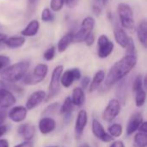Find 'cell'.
I'll use <instances>...</instances> for the list:
<instances>
[{"instance_id":"obj_1","label":"cell","mask_w":147,"mask_h":147,"mask_svg":"<svg viewBox=\"0 0 147 147\" xmlns=\"http://www.w3.org/2000/svg\"><path fill=\"white\" fill-rule=\"evenodd\" d=\"M137 62L138 57L136 55L126 54L125 56L115 62V64L110 68L107 76H105L104 88L108 90L121 80L126 78L132 69L134 68Z\"/></svg>"},{"instance_id":"obj_2","label":"cell","mask_w":147,"mask_h":147,"mask_svg":"<svg viewBox=\"0 0 147 147\" xmlns=\"http://www.w3.org/2000/svg\"><path fill=\"white\" fill-rule=\"evenodd\" d=\"M30 63L28 61H21L12 65H9L0 71V77L9 82L15 83L21 81L28 73Z\"/></svg>"},{"instance_id":"obj_3","label":"cell","mask_w":147,"mask_h":147,"mask_svg":"<svg viewBox=\"0 0 147 147\" xmlns=\"http://www.w3.org/2000/svg\"><path fill=\"white\" fill-rule=\"evenodd\" d=\"M117 14L120 18L121 26L124 29L133 31L134 29V11L131 6L126 3H121L117 5Z\"/></svg>"},{"instance_id":"obj_4","label":"cell","mask_w":147,"mask_h":147,"mask_svg":"<svg viewBox=\"0 0 147 147\" xmlns=\"http://www.w3.org/2000/svg\"><path fill=\"white\" fill-rule=\"evenodd\" d=\"M63 71H64V67L62 65L56 66L53 70L50 79V83L48 86V91L45 101H49L59 94L60 90V76Z\"/></svg>"},{"instance_id":"obj_5","label":"cell","mask_w":147,"mask_h":147,"mask_svg":"<svg viewBox=\"0 0 147 147\" xmlns=\"http://www.w3.org/2000/svg\"><path fill=\"white\" fill-rule=\"evenodd\" d=\"M96 25V20L92 16H87L83 19L80 29L78 32L74 33V42H83L85 38L93 32Z\"/></svg>"},{"instance_id":"obj_6","label":"cell","mask_w":147,"mask_h":147,"mask_svg":"<svg viewBox=\"0 0 147 147\" xmlns=\"http://www.w3.org/2000/svg\"><path fill=\"white\" fill-rule=\"evenodd\" d=\"M114 42L106 35H101L97 40V55L101 59L109 57L114 51Z\"/></svg>"},{"instance_id":"obj_7","label":"cell","mask_w":147,"mask_h":147,"mask_svg":"<svg viewBox=\"0 0 147 147\" xmlns=\"http://www.w3.org/2000/svg\"><path fill=\"white\" fill-rule=\"evenodd\" d=\"M121 102L118 101V99L110 100L102 113L103 120L107 122H112L121 113Z\"/></svg>"},{"instance_id":"obj_8","label":"cell","mask_w":147,"mask_h":147,"mask_svg":"<svg viewBox=\"0 0 147 147\" xmlns=\"http://www.w3.org/2000/svg\"><path fill=\"white\" fill-rule=\"evenodd\" d=\"M81 77H82V74L79 68H69L62 72L60 76V85H62L65 88H68L73 84L74 81L80 80Z\"/></svg>"},{"instance_id":"obj_9","label":"cell","mask_w":147,"mask_h":147,"mask_svg":"<svg viewBox=\"0 0 147 147\" xmlns=\"http://www.w3.org/2000/svg\"><path fill=\"white\" fill-rule=\"evenodd\" d=\"M92 133L94 136L104 143H110L114 141V138L108 133H106L103 126L96 119L92 120Z\"/></svg>"},{"instance_id":"obj_10","label":"cell","mask_w":147,"mask_h":147,"mask_svg":"<svg viewBox=\"0 0 147 147\" xmlns=\"http://www.w3.org/2000/svg\"><path fill=\"white\" fill-rule=\"evenodd\" d=\"M88 114L85 110H80L78 113L75 122V138L79 139L84 133V131L87 126Z\"/></svg>"},{"instance_id":"obj_11","label":"cell","mask_w":147,"mask_h":147,"mask_svg":"<svg viewBox=\"0 0 147 147\" xmlns=\"http://www.w3.org/2000/svg\"><path fill=\"white\" fill-rule=\"evenodd\" d=\"M47 96V93L43 90H37L34 92L26 101V108L28 110H33L37 107L40 103L45 101Z\"/></svg>"},{"instance_id":"obj_12","label":"cell","mask_w":147,"mask_h":147,"mask_svg":"<svg viewBox=\"0 0 147 147\" xmlns=\"http://www.w3.org/2000/svg\"><path fill=\"white\" fill-rule=\"evenodd\" d=\"M16 102V99L13 93L7 88H0V107L9 108L13 107Z\"/></svg>"},{"instance_id":"obj_13","label":"cell","mask_w":147,"mask_h":147,"mask_svg":"<svg viewBox=\"0 0 147 147\" xmlns=\"http://www.w3.org/2000/svg\"><path fill=\"white\" fill-rule=\"evenodd\" d=\"M28 114V109L25 107L22 106H16L13 107L9 112L8 113V116L15 123H20L22 122Z\"/></svg>"},{"instance_id":"obj_14","label":"cell","mask_w":147,"mask_h":147,"mask_svg":"<svg viewBox=\"0 0 147 147\" xmlns=\"http://www.w3.org/2000/svg\"><path fill=\"white\" fill-rule=\"evenodd\" d=\"M144 121L143 116L141 113H134L129 118L127 126V136H130L134 134L136 131H138L140 124Z\"/></svg>"},{"instance_id":"obj_15","label":"cell","mask_w":147,"mask_h":147,"mask_svg":"<svg viewBox=\"0 0 147 147\" xmlns=\"http://www.w3.org/2000/svg\"><path fill=\"white\" fill-rule=\"evenodd\" d=\"M56 127V122L51 117H43L40 120L38 128L40 133L42 134H48L52 133Z\"/></svg>"},{"instance_id":"obj_16","label":"cell","mask_w":147,"mask_h":147,"mask_svg":"<svg viewBox=\"0 0 147 147\" xmlns=\"http://www.w3.org/2000/svg\"><path fill=\"white\" fill-rule=\"evenodd\" d=\"M105 76H106V74H105V72L103 70H102V69L98 70L94 75L93 79L90 80V83L89 85V92L93 93L96 90H97L101 87L102 83L104 81Z\"/></svg>"},{"instance_id":"obj_17","label":"cell","mask_w":147,"mask_h":147,"mask_svg":"<svg viewBox=\"0 0 147 147\" xmlns=\"http://www.w3.org/2000/svg\"><path fill=\"white\" fill-rule=\"evenodd\" d=\"M17 133L24 139V140H31L35 134V127L28 123H24L19 126Z\"/></svg>"},{"instance_id":"obj_18","label":"cell","mask_w":147,"mask_h":147,"mask_svg":"<svg viewBox=\"0 0 147 147\" xmlns=\"http://www.w3.org/2000/svg\"><path fill=\"white\" fill-rule=\"evenodd\" d=\"M40 29V22L38 20H31L27 26L21 31V35L22 36L32 37L38 34Z\"/></svg>"},{"instance_id":"obj_19","label":"cell","mask_w":147,"mask_h":147,"mask_svg":"<svg viewBox=\"0 0 147 147\" xmlns=\"http://www.w3.org/2000/svg\"><path fill=\"white\" fill-rule=\"evenodd\" d=\"M71 101L74 106L76 107H82L85 102V94L84 89L80 87L75 88L72 91L71 94Z\"/></svg>"},{"instance_id":"obj_20","label":"cell","mask_w":147,"mask_h":147,"mask_svg":"<svg viewBox=\"0 0 147 147\" xmlns=\"http://www.w3.org/2000/svg\"><path fill=\"white\" fill-rule=\"evenodd\" d=\"M73 40H74V32L71 31L66 33L58 42V51L60 53L65 52L71 45V43L73 42Z\"/></svg>"},{"instance_id":"obj_21","label":"cell","mask_w":147,"mask_h":147,"mask_svg":"<svg viewBox=\"0 0 147 147\" xmlns=\"http://www.w3.org/2000/svg\"><path fill=\"white\" fill-rule=\"evenodd\" d=\"M137 36L140 42L146 48L147 42V23L146 19L141 20L137 27Z\"/></svg>"},{"instance_id":"obj_22","label":"cell","mask_w":147,"mask_h":147,"mask_svg":"<svg viewBox=\"0 0 147 147\" xmlns=\"http://www.w3.org/2000/svg\"><path fill=\"white\" fill-rule=\"evenodd\" d=\"M25 41H26L25 37L22 36H10V37H7L3 43H4L5 47H7L9 49H18L24 45Z\"/></svg>"},{"instance_id":"obj_23","label":"cell","mask_w":147,"mask_h":147,"mask_svg":"<svg viewBox=\"0 0 147 147\" xmlns=\"http://www.w3.org/2000/svg\"><path fill=\"white\" fill-rule=\"evenodd\" d=\"M47 73H48V66L47 64L40 63L34 67V68L33 69V72L31 74L34 77L39 79L40 81H42L46 78Z\"/></svg>"},{"instance_id":"obj_24","label":"cell","mask_w":147,"mask_h":147,"mask_svg":"<svg viewBox=\"0 0 147 147\" xmlns=\"http://www.w3.org/2000/svg\"><path fill=\"white\" fill-rule=\"evenodd\" d=\"M118 83L117 88H116V95L120 99L118 100L120 102L121 101L123 104H125V101L127 99V81L124 79L121 80Z\"/></svg>"},{"instance_id":"obj_25","label":"cell","mask_w":147,"mask_h":147,"mask_svg":"<svg viewBox=\"0 0 147 147\" xmlns=\"http://www.w3.org/2000/svg\"><path fill=\"white\" fill-rule=\"evenodd\" d=\"M74 108V105L71 101V97H66L59 108V113L62 115H71Z\"/></svg>"},{"instance_id":"obj_26","label":"cell","mask_w":147,"mask_h":147,"mask_svg":"<svg viewBox=\"0 0 147 147\" xmlns=\"http://www.w3.org/2000/svg\"><path fill=\"white\" fill-rule=\"evenodd\" d=\"M134 147H146L147 146V133H138L134 136Z\"/></svg>"},{"instance_id":"obj_27","label":"cell","mask_w":147,"mask_h":147,"mask_svg":"<svg viewBox=\"0 0 147 147\" xmlns=\"http://www.w3.org/2000/svg\"><path fill=\"white\" fill-rule=\"evenodd\" d=\"M146 100V88H141L135 92V105L137 107H141L145 105Z\"/></svg>"},{"instance_id":"obj_28","label":"cell","mask_w":147,"mask_h":147,"mask_svg":"<svg viewBox=\"0 0 147 147\" xmlns=\"http://www.w3.org/2000/svg\"><path fill=\"white\" fill-rule=\"evenodd\" d=\"M146 79L143 78L142 75H138L133 82V91L135 93L141 88H146Z\"/></svg>"},{"instance_id":"obj_29","label":"cell","mask_w":147,"mask_h":147,"mask_svg":"<svg viewBox=\"0 0 147 147\" xmlns=\"http://www.w3.org/2000/svg\"><path fill=\"white\" fill-rule=\"evenodd\" d=\"M108 131H109V133L113 137V138H118L120 137L122 133H123V129H122V126L120 124H113L111 126H109L108 128Z\"/></svg>"},{"instance_id":"obj_30","label":"cell","mask_w":147,"mask_h":147,"mask_svg":"<svg viewBox=\"0 0 147 147\" xmlns=\"http://www.w3.org/2000/svg\"><path fill=\"white\" fill-rule=\"evenodd\" d=\"M59 107V102H53V103H51L50 105H48L42 112V116L43 117H50L51 115L54 114L57 111H58V108Z\"/></svg>"},{"instance_id":"obj_31","label":"cell","mask_w":147,"mask_h":147,"mask_svg":"<svg viewBox=\"0 0 147 147\" xmlns=\"http://www.w3.org/2000/svg\"><path fill=\"white\" fill-rule=\"evenodd\" d=\"M40 18H41V21L42 22H44V23H49V22L53 21L54 16H53V14L52 13V11H51V10L49 8H45L41 11Z\"/></svg>"},{"instance_id":"obj_32","label":"cell","mask_w":147,"mask_h":147,"mask_svg":"<svg viewBox=\"0 0 147 147\" xmlns=\"http://www.w3.org/2000/svg\"><path fill=\"white\" fill-rule=\"evenodd\" d=\"M65 5V0H50V9L54 12L62 10Z\"/></svg>"},{"instance_id":"obj_33","label":"cell","mask_w":147,"mask_h":147,"mask_svg":"<svg viewBox=\"0 0 147 147\" xmlns=\"http://www.w3.org/2000/svg\"><path fill=\"white\" fill-rule=\"evenodd\" d=\"M39 0H27V16H30L35 11L36 5Z\"/></svg>"},{"instance_id":"obj_34","label":"cell","mask_w":147,"mask_h":147,"mask_svg":"<svg viewBox=\"0 0 147 147\" xmlns=\"http://www.w3.org/2000/svg\"><path fill=\"white\" fill-rule=\"evenodd\" d=\"M55 53H56V48L54 46H51L49 47L43 54V57L46 61H52L53 60L54 56H55Z\"/></svg>"},{"instance_id":"obj_35","label":"cell","mask_w":147,"mask_h":147,"mask_svg":"<svg viewBox=\"0 0 147 147\" xmlns=\"http://www.w3.org/2000/svg\"><path fill=\"white\" fill-rule=\"evenodd\" d=\"M92 2V10L96 16L101 15L102 11V0H91Z\"/></svg>"},{"instance_id":"obj_36","label":"cell","mask_w":147,"mask_h":147,"mask_svg":"<svg viewBox=\"0 0 147 147\" xmlns=\"http://www.w3.org/2000/svg\"><path fill=\"white\" fill-rule=\"evenodd\" d=\"M126 54H130V55H137V50H136V47H135V43L133 38L130 37L129 42L126 47Z\"/></svg>"},{"instance_id":"obj_37","label":"cell","mask_w":147,"mask_h":147,"mask_svg":"<svg viewBox=\"0 0 147 147\" xmlns=\"http://www.w3.org/2000/svg\"><path fill=\"white\" fill-rule=\"evenodd\" d=\"M10 63V59L7 55H0V71L4 69L6 67H8Z\"/></svg>"},{"instance_id":"obj_38","label":"cell","mask_w":147,"mask_h":147,"mask_svg":"<svg viewBox=\"0 0 147 147\" xmlns=\"http://www.w3.org/2000/svg\"><path fill=\"white\" fill-rule=\"evenodd\" d=\"M8 116V112L6 108H1L0 107V126L3 124L6 118Z\"/></svg>"},{"instance_id":"obj_39","label":"cell","mask_w":147,"mask_h":147,"mask_svg":"<svg viewBox=\"0 0 147 147\" xmlns=\"http://www.w3.org/2000/svg\"><path fill=\"white\" fill-rule=\"evenodd\" d=\"M90 83V78L89 76H84L81 79V88L83 89H86L89 88V85Z\"/></svg>"},{"instance_id":"obj_40","label":"cell","mask_w":147,"mask_h":147,"mask_svg":"<svg viewBox=\"0 0 147 147\" xmlns=\"http://www.w3.org/2000/svg\"><path fill=\"white\" fill-rule=\"evenodd\" d=\"M94 42H95V36H94V34H93V32H92V33H90V34L85 38L84 42L86 43L87 46H92L93 43H94Z\"/></svg>"},{"instance_id":"obj_41","label":"cell","mask_w":147,"mask_h":147,"mask_svg":"<svg viewBox=\"0 0 147 147\" xmlns=\"http://www.w3.org/2000/svg\"><path fill=\"white\" fill-rule=\"evenodd\" d=\"M15 147H34V144L30 140H25L24 142L16 145Z\"/></svg>"},{"instance_id":"obj_42","label":"cell","mask_w":147,"mask_h":147,"mask_svg":"<svg viewBox=\"0 0 147 147\" xmlns=\"http://www.w3.org/2000/svg\"><path fill=\"white\" fill-rule=\"evenodd\" d=\"M78 0H65V4L69 8H73L77 5Z\"/></svg>"},{"instance_id":"obj_43","label":"cell","mask_w":147,"mask_h":147,"mask_svg":"<svg viewBox=\"0 0 147 147\" xmlns=\"http://www.w3.org/2000/svg\"><path fill=\"white\" fill-rule=\"evenodd\" d=\"M109 147H125V145L121 140H115V141H112Z\"/></svg>"},{"instance_id":"obj_44","label":"cell","mask_w":147,"mask_h":147,"mask_svg":"<svg viewBox=\"0 0 147 147\" xmlns=\"http://www.w3.org/2000/svg\"><path fill=\"white\" fill-rule=\"evenodd\" d=\"M147 124L146 121H143L141 124H140V127H139V129H138V131L140 132V133H147Z\"/></svg>"},{"instance_id":"obj_45","label":"cell","mask_w":147,"mask_h":147,"mask_svg":"<svg viewBox=\"0 0 147 147\" xmlns=\"http://www.w3.org/2000/svg\"><path fill=\"white\" fill-rule=\"evenodd\" d=\"M8 131V126H5V125H1L0 126V138L2 136H3Z\"/></svg>"},{"instance_id":"obj_46","label":"cell","mask_w":147,"mask_h":147,"mask_svg":"<svg viewBox=\"0 0 147 147\" xmlns=\"http://www.w3.org/2000/svg\"><path fill=\"white\" fill-rule=\"evenodd\" d=\"M0 147H9L8 140L5 139H0Z\"/></svg>"},{"instance_id":"obj_47","label":"cell","mask_w":147,"mask_h":147,"mask_svg":"<svg viewBox=\"0 0 147 147\" xmlns=\"http://www.w3.org/2000/svg\"><path fill=\"white\" fill-rule=\"evenodd\" d=\"M7 36L3 33H0V42H4V41L6 40Z\"/></svg>"},{"instance_id":"obj_48","label":"cell","mask_w":147,"mask_h":147,"mask_svg":"<svg viewBox=\"0 0 147 147\" xmlns=\"http://www.w3.org/2000/svg\"><path fill=\"white\" fill-rule=\"evenodd\" d=\"M79 147H90V146L88 143H84V144L80 145V146Z\"/></svg>"},{"instance_id":"obj_49","label":"cell","mask_w":147,"mask_h":147,"mask_svg":"<svg viewBox=\"0 0 147 147\" xmlns=\"http://www.w3.org/2000/svg\"><path fill=\"white\" fill-rule=\"evenodd\" d=\"M4 46H5V45H4L3 42H0V50H2V49L4 48Z\"/></svg>"},{"instance_id":"obj_50","label":"cell","mask_w":147,"mask_h":147,"mask_svg":"<svg viewBox=\"0 0 147 147\" xmlns=\"http://www.w3.org/2000/svg\"><path fill=\"white\" fill-rule=\"evenodd\" d=\"M48 147H58V146H48Z\"/></svg>"},{"instance_id":"obj_51","label":"cell","mask_w":147,"mask_h":147,"mask_svg":"<svg viewBox=\"0 0 147 147\" xmlns=\"http://www.w3.org/2000/svg\"><path fill=\"white\" fill-rule=\"evenodd\" d=\"M0 27H1V26H0Z\"/></svg>"}]
</instances>
